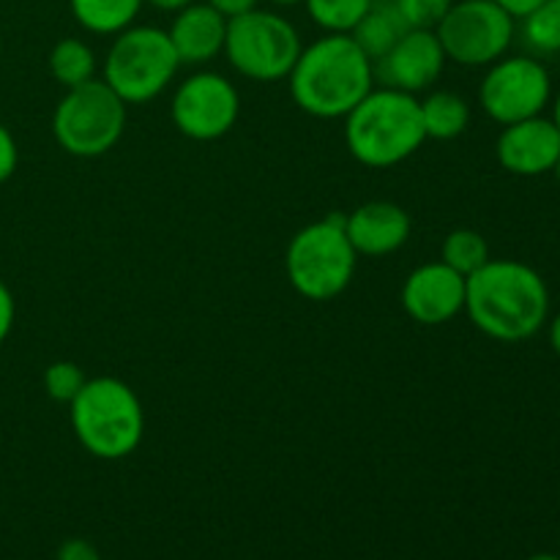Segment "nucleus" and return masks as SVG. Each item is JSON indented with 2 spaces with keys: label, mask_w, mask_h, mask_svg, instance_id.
Returning a JSON list of instances; mask_svg holds the SVG:
<instances>
[{
  "label": "nucleus",
  "mask_w": 560,
  "mask_h": 560,
  "mask_svg": "<svg viewBox=\"0 0 560 560\" xmlns=\"http://www.w3.org/2000/svg\"><path fill=\"white\" fill-rule=\"evenodd\" d=\"M465 315L485 337L523 342L550 317V290L541 273L520 260H490L468 277Z\"/></svg>",
  "instance_id": "f257e3e1"
},
{
  "label": "nucleus",
  "mask_w": 560,
  "mask_h": 560,
  "mask_svg": "<svg viewBox=\"0 0 560 560\" xmlns=\"http://www.w3.org/2000/svg\"><path fill=\"white\" fill-rule=\"evenodd\" d=\"M288 85L312 118H345L375 88V66L350 33H326L301 49Z\"/></svg>",
  "instance_id": "f03ea898"
},
{
  "label": "nucleus",
  "mask_w": 560,
  "mask_h": 560,
  "mask_svg": "<svg viewBox=\"0 0 560 560\" xmlns=\"http://www.w3.org/2000/svg\"><path fill=\"white\" fill-rule=\"evenodd\" d=\"M424 140L419 98L397 88H372L345 115V145L364 167H397L413 156Z\"/></svg>",
  "instance_id": "7ed1b4c3"
},
{
  "label": "nucleus",
  "mask_w": 560,
  "mask_h": 560,
  "mask_svg": "<svg viewBox=\"0 0 560 560\" xmlns=\"http://www.w3.org/2000/svg\"><path fill=\"white\" fill-rule=\"evenodd\" d=\"M69 408L74 438L91 457L115 463L140 448L145 410L135 388L120 377H91Z\"/></svg>",
  "instance_id": "20e7f679"
},
{
  "label": "nucleus",
  "mask_w": 560,
  "mask_h": 560,
  "mask_svg": "<svg viewBox=\"0 0 560 560\" xmlns=\"http://www.w3.org/2000/svg\"><path fill=\"white\" fill-rule=\"evenodd\" d=\"M355 266L359 255L345 233V217L337 211L301 228L290 238L284 255L290 284L310 301H331L342 295L353 282Z\"/></svg>",
  "instance_id": "39448f33"
},
{
  "label": "nucleus",
  "mask_w": 560,
  "mask_h": 560,
  "mask_svg": "<svg viewBox=\"0 0 560 560\" xmlns=\"http://www.w3.org/2000/svg\"><path fill=\"white\" fill-rule=\"evenodd\" d=\"M178 69L180 60L164 27L131 25L109 44L102 80L126 104H145L167 91Z\"/></svg>",
  "instance_id": "423d86ee"
},
{
  "label": "nucleus",
  "mask_w": 560,
  "mask_h": 560,
  "mask_svg": "<svg viewBox=\"0 0 560 560\" xmlns=\"http://www.w3.org/2000/svg\"><path fill=\"white\" fill-rule=\"evenodd\" d=\"M129 104L104 80L66 91L52 113V137L77 159H98L113 151L126 131Z\"/></svg>",
  "instance_id": "0eeeda50"
},
{
  "label": "nucleus",
  "mask_w": 560,
  "mask_h": 560,
  "mask_svg": "<svg viewBox=\"0 0 560 560\" xmlns=\"http://www.w3.org/2000/svg\"><path fill=\"white\" fill-rule=\"evenodd\" d=\"M299 31L288 16L268 9H252L246 14L228 20L224 55L241 77L255 82L288 80L299 60Z\"/></svg>",
  "instance_id": "6e6552de"
},
{
  "label": "nucleus",
  "mask_w": 560,
  "mask_h": 560,
  "mask_svg": "<svg viewBox=\"0 0 560 560\" xmlns=\"http://www.w3.org/2000/svg\"><path fill=\"white\" fill-rule=\"evenodd\" d=\"M441 47L457 66H492L509 52L517 33V20L495 0H454L435 25Z\"/></svg>",
  "instance_id": "1a4fd4ad"
},
{
  "label": "nucleus",
  "mask_w": 560,
  "mask_h": 560,
  "mask_svg": "<svg viewBox=\"0 0 560 560\" xmlns=\"http://www.w3.org/2000/svg\"><path fill=\"white\" fill-rule=\"evenodd\" d=\"M552 98L550 71L541 60L512 55L487 69L479 88V104L495 124L509 126L545 113Z\"/></svg>",
  "instance_id": "9d476101"
},
{
  "label": "nucleus",
  "mask_w": 560,
  "mask_h": 560,
  "mask_svg": "<svg viewBox=\"0 0 560 560\" xmlns=\"http://www.w3.org/2000/svg\"><path fill=\"white\" fill-rule=\"evenodd\" d=\"M175 129L195 142L222 140L241 115V93L217 71H195L186 77L170 102Z\"/></svg>",
  "instance_id": "9b49d317"
},
{
  "label": "nucleus",
  "mask_w": 560,
  "mask_h": 560,
  "mask_svg": "<svg viewBox=\"0 0 560 560\" xmlns=\"http://www.w3.org/2000/svg\"><path fill=\"white\" fill-rule=\"evenodd\" d=\"M446 60L435 31L408 27L397 38V44L372 66H375V80L383 82V88H397V91L416 96L419 91H427L432 82H438Z\"/></svg>",
  "instance_id": "f8f14e48"
},
{
  "label": "nucleus",
  "mask_w": 560,
  "mask_h": 560,
  "mask_svg": "<svg viewBox=\"0 0 560 560\" xmlns=\"http://www.w3.org/2000/svg\"><path fill=\"white\" fill-rule=\"evenodd\" d=\"M468 277L454 271L443 260L424 262L402 284V310L421 326H443L465 312Z\"/></svg>",
  "instance_id": "ddd939ff"
},
{
  "label": "nucleus",
  "mask_w": 560,
  "mask_h": 560,
  "mask_svg": "<svg viewBox=\"0 0 560 560\" xmlns=\"http://www.w3.org/2000/svg\"><path fill=\"white\" fill-rule=\"evenodd\" d=\"M495 156L503 170L520 175V178H536V175L552 173L560 156L558 126L545 115L503 126L501 137L495 142Z\"/></svg>",
  "instance_id": "4468645a"
},
{
  "label": "nucleus",
  "mask_w": 560,
  "mask_h": 560,
  "mask_svg": "<svg viewBox=\"0 0 560 560\" xmlns=\"http://www.w3.org/2000/svg\"><path fill=\"white\" fill-rule=\"evenodd\" d=\"M410 228V213L388 200L364 202L345 217V233L359 257L394 255L408 244Z\"/></svg>",
  "instance_id": "2eb2a0df"
},
{
  "label": "nucleus",
  "mask_w": 560,
  "mask_h": 560,
  "mask_svg": "<svg viewBox=\"0 0 560 560\" xmlns=\"http://www.w3.org/2000/svg\"><path fill=\"white\" fill-rule=\"evenodd\" d=\"M170 42L180 66H206L217 55L224 52L228 38V16L219 14L208 3H191L173 16Z\"/></svg>",
  "instance_id": "dca6fc26"
},
{
  "label": "nucleus",
  "mask_w": 560,
  "mask_h": 560,
  "mask_svg": "<svg viewBox=\"0 0 560 560\" xmlns=\"http://www.w3.org/2000/svg\"><path fill=\"white\" fill-rule=\"evenodd\" d=\"M405 31H408V25H405L402 14H399L394 0H372L366 16L355 25V31L350 33V36L359 42V47L364 49L372 58V63H375L377 58H383V55L397 44V38L402 36Z\"/></svg>",
  "instance_id": "f3484780"
},
{
  "label": "nucleus",
  "mask_w": 560,
  "mask_h": 560,
  "mask_svg": "<svg viewBox=\"0 0 560 560\" xmlns=\"http://www.w3.org/2000/svg\"><path fill=\"white\" fill-rule=\"evenodd\" d=\"M145 0H69L77 25L96 36H118L135 25Z\"/></svg>",
  "instance_id": "a211bd4d"
},
{
  "label": "nucleus",
  "mask_w": 560,
  "mask_h": 560,
  "mask_svg": "<svg viewBox=\"0 0 560 560\" xmlns=\"http://www.w3.org/2000/svg\"><path fill=\"white\" fill-rule=\"evenodd\" d=\"M419 107L427 140H457L470 126V104L454 91H432Z\"/></svg>",
  "instance_id": "6ab92c4d"
},
{
  "label": "nucleus",
  "mask_w": 560,
  "mask_h": 560,
  "mask_svg": "<svg viewBox=\"0 0 560 560\" xmlns=\"http://www.w3.org/2000/svg\"><path fill=\"white\" fill-rule=\"evenodd\" d=\"M49 74L66 91L96 80V55L82 38H60L49 52Z\"/></svg>",
  "instance_id": "aec40b11"
},
{
  "label": "nucleus",
  "mask_w": 560,
  "mask_h": 560,
  "mask_svg": "<svg viewBox=\"0 0 560 560\" xmlns=\"http://www.w3.org/2000/svg\"><path fill=\"white\" fill-rule=\"evenodd\" d=\"M441 260L446 262V266H452L457 273H463V277H470V273H476L481 266H487V262L492 260L490 244H487V238L479 230H452V233L443 238Z\"/></svg>",
  "instance_id": "412c9836"
},
{
  "label": "nucleus",
  "mask_w": 560,
  "mask_h": 560,
  "mask_svg": "<svg viewBox=\"0 0 560 560\" xmlns=\"http://www.w3.org/2000/svg\"><path fill=\"white\" fill-rule=\"evenodd\" d=\"M310 20L323 33H353L366 16L372 0H304Z\"/></svg>",
  "instance_id": "4be33fe9"
},
{
  "label": "nucleus",
  "mask_w": 560,
  "mask_h": 560,
  "mask_svg": "<svg viewBox=\"0 0 560 560\" xmlns=\"http://www.w3.org/2000/svg\"><path fill=\"white\" fill-rule=\"evenodd\" d=\"M525 44L536 52H560V0H545L523 20Z\"/></svg>",
  "instance_id": "5701e85b"
},
{
  "label": "nucleus",
  "mask_w": 560,
  "mask_h": 560,
  "mask_svg": "<svg viewBox=\"0 0 560 560\" xmlns=\"http://www.w3.org/2000/svg\"><path fill=\"white\" fill-rule=\"evenodd\" d=\"M85 381L88 377L80 370V364H74V361H55L44 372V392L55 402L69 405L80 394V388L85 386Z\"/></svg>",
  "instance_id": "b1692460"
},
{
  "label": "nucleus",
  "mask_w": 560,
  "mask_h": 560,
  "mask_svg": "<svg viewBox=\"0 0 560 560\" xmlns=\"http://www.w3.org/2000/svg\"><path fill=\"white\" fill-rule=\"evenodd\" d=\"M408 27H430L435 31L438 22L446 16L454 0H394Z\"/></svg>",
  "instance_id": "393cba45"
},
{
  "label": "nucleus",
  "mask_w": 560,
  "mask_h": 560,
  "mask_svg": "<svg viewBox=\"0 0 560 560\" xmlns=\"http://www.w3.org/2000/svg\"><path fill=\"white\" fill-rule=\"evenodd\" d=\"M16 164H20V148H16L14 135L0 124V184H5L16 173Z\"/></svg>",
  "instance_id": "a878e982"
},
{
  "label": "nucleus",
  "mask_w": 560,
  "mask_h": 560,
  "mask_svg": "<svg viewBox=\"0 0 560 560\" xmlns=\"http://www.w3.org/2000/svg\"><path fill=\"white\" fill-rule=\"evenodd\" d=\"M14 320H16V301L14 295H11L9 284L0 279V345L9 339L11 328H14Z\"/></svg>",
  "instance_id": "bb28decb"
},
{
  "label": "nucleus",
  "mask_w": 560,
  "mask_h": 560,
  "mask_svg": "<svg viewBox=\"0 0 560 560\" xmlns=\"http://www.w3.org/2000/svg\"><path fill=\"white\" fill-rule=\"evenodd\" d=\"M55 560H102L96 545H91L88 539H69L58 547V556Z\"/></svg>",
  "instance_id": "cd10ccee"
},
{
  "label": "nucleus",
  "mask_w": 560,
  "mask_h": 560,
  "mask_svg": "<svg viewBox=\"0 0 560 560\" xmlns=\"http://www.w3.org/2000/svg\"><path fill=\"white\" fill-rule=\"evenodd\" d=\"M206 3L213 5V9H217L222 16H228V20H233V16H241L246 14V11L257 9L260 0H206Z\"/></svg>",
  "instance_id": "c85d7f7f"
},
{
  "label": "nucleus",
  "mask_w": 560,
  "mask_h": 560,
  "mask_svg": "<svg viewBox=\"0 0 560 560\" xmlns=\"http://www.w3.org/2000/svg\"><path fill=\"white\" fill-rule=\"evenodd\" d=\"M495 3L501 5L509 16H514V20H525V16L534 9H539L545 0H495Z\"/></svg>",
  "instance_id": "c756f323"
},
{
  "label": "nucleus",
  "mask_w": 560,
  "mask_h": 560,
  "mask_svg": "<svg viewBox=\"0 0 560 560\" xmlns=\"http://www.w3.org/2000/svg\"><path fill=\"white\" fill-rule=\"evenodd\" d=\"M148 5H153L156 11H167V14H178L180 9L191 5L195 0H145Z\"/></svg>",
  "instance_id": "7c9ffc66"
},
{
  "label": "nucleus",
  "mask_w": 560,
  "mask_h": 560,
  "mask_svg": "<svg viewBox=\"0 0 560 560\" xmlns=\"http://www.w3.org/2000/svg\"><path fill=\"white\" fill-rule=\"evenodd\" d=\"M550 348L556 350V355L560 359V312L550 320Z\"/></svg>",
  "instance_id": "2f4dec72"
},
{
  "label": "nucleus",
  "mask_w": 560,
  "mask_h": 560,
  "mask_svg": "<svg viewBox=\"0 0 560 560\" xmlns=\"http://www.w3.org/2000/svg\"><path fill=\"white\" fill-rule=\"evenodd\" d=\"M552 124H556L558 131H560V91H558L556 102H552Z\"/></svg>",
  "instance_id": "473e14b6"
},
{
  "label": "nucleus",
  "mask_w": 560,
  "mask_h": 560,
  "mask_svg": "<svg viewBox=\"0 0 560 560\" xmlns=\"http://www.w3.org/2000/svg\"><path fill=\"white\" fill-rule=\"evenodd\" d=\"M268 3L279 5V9H288V5H299V3H304V0H268Z\"/></svg>",
  "instance_id": "72a5a7b5"
},
{
  "label": "nucleus",
  "mask_w": 560,
  "mask_h": 560,
  "mask_svg": "<svg viewBox=\"0 0 560 560\" xmlns=\"http://www.w3.org/2000/svg\"><path fill=\"white\" fill-rule=\"evenodd\" d=\"M528 560H560V556H556V552H536Z\"/></svg>",
  "instance_id": "f704fd0d"
},
{
  "label": "nucleus",
  "mask_w": 560,
  "mask_h": 560,
  "mask_svg": "<svg viewBox=\"0 0 560 560\" xmlns=\"http://www.w3.org/2000/svg\"><path fill=\"white\" fill-rule=\"evenodd\" d=\"M552 175H556V178H558V184H560V156H558L556 167H552Z\"/></svg>",
  "instance_id": "c9c22d12"
},
{
  "label": "nucleus",
  "mask_w": 560,
  "mask_h": 560,
  "mask_svg": "<svg viewBox=\"0 0 560 560\" xmlns=\"http://www.w3.org/2000/svg\"><path fill=\"white\" fill-rule=\"evenodd\" d=\"M0 49H3V44H0Z\"/></svg>",
  "instance_id": "e433bc0d"
}]
</instances>
